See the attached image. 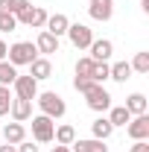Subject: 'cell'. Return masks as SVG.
<instances>
[{
    "label": "cell",
    "mask_w": 149,
    "mask_h": 152,
    "mask_svg": "<svg viewBox=\"0 0 149 152\" xmlns=\"http://www.w3.org/2000/svg\"><path fill=\"white\" fill-rule=\"evenodd\" d=\"M35 102H38V108H41V114L50 117V120H61V117L67 114V102H64L61 94H56V91H38Z\"/></svg>",
    "instance_id": "obj_1"
},
{
    "label": "cell",
    "mask_w": 149,
    "mask_h": 152,
    "mask_svg": "<svg viewBox=\"0 0 149 152\" xmlns=\"http://www.w3.org/2000/svg\"><path fill=\"white\" fill-rule=\"evenodd\" d=\"M35 58H38V50L32 41H15L6 53V61L15 64V67H23V64L29 67V61H35Z\"/></svg>",
    "instance_id": "obj_2"
},
{
    "label": "cell",
    "mask_w": 149,
    "mask_h": 152,
    "mask_svg": "<svg viewBox=\"0 0 149 152\" xmlns=\"http://www.w3.org/2000/svg\"><path fill=\"white\" fill-rule=\"evenodd\" d=\"M85 102H88V108L96 114H105L111 108V94L102 88V85H91L88 91H85Z\"/></svg>",
    "instance_id": "obj_3"
},
{
    "label": "cell",
    "mask_w": 149,
    "mask_h": 152,
    "mask_svg": "<svg viewBox=\"0 0 149 152\" xmlns=\"http://www.w3.org/2000/svg\"><path fill=\"white\" fill-rule=\"evenodd\" d=\"M53 132H56V120L35 114L32 117V140L35 143H53Z\"/></svg>",
    "instance_id": "obj_4"
},
{
    "label": "cell",
    "mask_w": 149,
    "mask_h": 152,
    "mask_svg": "<svg viewBox=\"0 0 149 152\" xmlns=\"http://www.w3.org/2000/svg\"><path fill=\"white\" fill-rule=\"evenodd\" d=\"M64 35L70 38V44H73L76 50H88L91 41H93V29L88 26V23H70Z\"/></svg>",
    "instance_id": "obj_5"
},
{
    "label": "cell",
    "mask_w": 149,
    "mask_h": 152,
    "mask_svg": "<svg viewBox=\"0 0 149 152\" xmlns=\"http://www.w3.org/2000/svg\"><path fill=\"white\" fill-rule=\"evenodd\" d=\"M15 18H18V23H23V26L44 29V23H47V18H50V12H47L44 6H29V9H23V12L15 15Z\"/></svg>",
    "instance_id": "obj_6"
},
{
    "label": "cell",
    "mask_w": 149,
    "mask_h": 152,
    "mask_svg": "<svg viewBox=\"0 0 149 152\" xmlns=\"http://www.w3.org/2000/svg\"><path fill=\"white\" fill-rule=\"evenodd\" d=\"M12 91H15L18 99H29V102H35V96H38V82H35L29 73H26V76L18 73V79L12 82Z\"/></svg>",
    "instance_id": "obj_7"
},
{
    "label": "cell",
    "mask_w": 149,
    "mask_h": 152,
    "mask_svg": "<svg viewBox=\"0 0 149 152\" xmlns=\"http://www.w3.org/2000/svg\"><path fill=\"white\" fill-rule=\"evenodd\" d=\"M88 15L96 23H108L114 18V0H88Z\"/></svg>",
    "instance_id": "obj_8"
},
{
    "label": "cell",
    "mask_w": 149,
    "mask_h": 152,
    "mask_svg": "<svg viewBox=\"0 0 149 152\" xmlns=\"http://www.w3.org/2000/svg\"><path fill=\"white\" fill-rule=\"evenodd\" d=\"M126 134L131 140H149V117L146 114H137L126 123Z\"/></svg>",
    "instance_id": "obj_9"
},
{
    "label": "cell",
    "mask_w": 149,
    "mask_h": 152,
    "mask_svg": "<svg viewBox=\"0 0 149 152\" xmlns=\"http://www.w3.org/2000/svg\"><path fill=\"white\" fill-rule=\"evenodd\" d=\"M88 50H91L93 61H108V58L114 56V41H111V38H93Z\"/></svg>",
    "instance_id": "obj_10"
},
{
    "label": "cell",
    "mask_w": 149,
    "mask_h": 152,
    "mask_svg": "<svg viewBox=\"0 0 149 152\" xmlns=\"http://www.w3.org/2000/svg\"><path fill=\"white\" fill-rule=\"evenodd\" d=\"M29 76H32L35 82L50 79V76H53V61H50L47 56H38L35 61H29Z\"/></svg>",
    "instance_id": "obj_11"
},
{
    "label": "cell",
    "mask_w": 149,
    "mask_h": 152,
    "mask_svg": "<svg viewBox=\"0 0 149 152\" xmlns=\"http://www.w3.org/2000/svg\"><path fill=\"white\" fill-rule=\"evenodd\" d=\"M9 114H12V120L15 123H26L29 117H32V102L29 99H12V105H9Z\"/></svg>",
    "instance_id": "obj_12"
},
{
    "label": "cell",
    "mask_w": 149,
    "mask_h": 152,
    "mask_svg": "<svg viewBox=\"0 0 149 152\" xmlns=\"http://www.w3.org/2000/svg\"><path fill=\"white\" fill-rule=\"evenodd\" d=\"M67 26H70V18H67V15H61V12L50 15V18H47V23H44V29H47L50 35H56V38L64 35V32H67Z\"/></svg>",
    "instance_id": "obj_13"
},
{
    "label": "cell",
    "mask_w": 149,
    "mask_h": 152,
    "mask_svg": "<svg viewBox=\"0 0 149 152\" xmlns=\"http://www.w3.org/2000/svg\"><path fill=\"white\" fill-rule=\"evenodd\" d=\"M3 140L12 143V146H18L20 140H26V126H23V123H15V120L6 123V126H3Z\"/></svg>",
    "instance_id": "obj_14"
},
{
    "label": "cell",
    "mask_w": 149,
    "mask_h": 152,
    "mask_svg": "<svg viewBox=\"0 0 149 152\" xmlns=\"http://www.w3.org/2000/svg\"><path fill=\"white\" fill-rule=\"evenodd\" d=\"M32 44H35L38 53H44V56H50V53H58V38H56V35H50L47 29H41V32H38V38L32 41Z\"/></svg>",
    "instance_id": "obj_15"
},
{
    "label": "cell",
    "mask_w": 149,
    "mask_h": 152,
    "mask_svg": "<svg viewBox=\"0 0 149 152\" xmlns=\"http://www.w3.org/2000/svg\"><path fill=\"white\" fill-rule=\"evenodd\" d=\"M70 152H108V146H105V140L88 137V140H73L70 143Z\"/></svg>",
    "instance_id": "obj_16"
},
{
    "label": "cell",
    "mask_w": 149,
    "mask_h": 152,
    "mask_svg": "<svg viewBox=\"0 0 149 152\" xmlns=\"http://www.w3.org/2000/svg\"><path fill=\"white\" fill-rule=\"evenodd\" d=\"M91 134L96 137V140H108V137L114 134V126L108 123V117H102V114H99V117L91 123Z\"/></svg>",
    "instance_id": "obj_17"
},
{
    "label": "cell",
    "mask_w": 149,
    "mask_h": 152,
    "mask_svg": "<svg viewBox=\"0 0 149 152\" xmlns=\"http://www.w3.org/2000/svg\"><path fill=\"white\" fill-rule=\"evenodd\" d=\"M146 108H149V102H146V96H143V94H129V96H126V111H129L131 117L146 114Z\"/></svg>",
    "instance_id": "obj_18"
},
{
    "label": "cell",
    "mask_w": 149,
    "mask_h": 152,
    "mask_svg": "<svg viewBox=\"0 0 149 152\" xmlns=\"http://www.w3.org/2000/svg\"><path fill=\"white\" fill-rule=\"evenodd\" d=\"M108 79H114V82L131 79V64L129 61H114V64H108Z\"/></svg>",
    "instance_id": "obj_19"
},
{
    "label": "cell",
    "mask_w": 149,
    "mask_h": 152,
    "mask_svg": "<svg viewBox=\"0 0 149 152\" xmlns=\"http://www.w3.org/2000/svg\"><path fill=\"white\" fill-rule=\"evenodd\" d=\"M53 140L61 143V146H70V143L76 140V129L70 126V123H61V126H56V132H53Z\"/></svg>",
    "instance_id": "obj_20"
},
{
    "label": "cell",
    "mask_w": 149,
    "mask_h": 152,
    "mask_svg": "<svg viewBox=\"0 0 149 152\" xmlns=\"http://www.w3.org/2000/svg\"><path fill=\"white\" fill-rule=\"evenodd\" d=\"M131 120V114L126 111V105H111L108 108V123H111L114 129H120V126H126Z\"/></svg>",
    "instance_id": "obj_21"
},
{
    "label": "cell",
    "mask_w": 149,
    "mask_h": 152,
    "mask_svg": "<svg viewBox=\"0 0 149 152\" xmlns=\"http://www.w3.org/2000/svg\"><path fill=\"white\" fill-rule=\"evenodd\" d=\"M129 64H131V73L146 76V73H149V50H140V53H134V58H131Z\"/></svg>",
    "instance_id": "obj_22"
},
{
    "label": "cell",
    "mask_w": 149,
    "mask_h": 152,
    "mask_svg": "<svg viewBox=\"0 0 149 152\" xmlns=\"http://www.w3.org/2000/svg\"><path fill=\"white\" fill-rule=\"evenodd\" d=\"M18 79V67L15 64H9L6 58L0 61V85H6V88H12V82Z\"/></svg>",
    "instance_id": "obj_23"
},
{
    "label": "cell",
    "mask_w": 149,
    "mask_h": 152,
    "mask_svg": "<svg viewBox=\"0 0 149 152\" xmlns=\"http://www.w3.org/2000/svg\"><path fill=\"white\" fill-rule=\"evenodd\" d=\"M91 82H96V85L108 82V61H93V70H91Z\"/></svg>",
    "instance_id": "obj_24"
},
{
    "label": "cell",
    "mask_w": 149,
    "mask_h": 152,
    "mask_svg": "<svg viewBox=\"0 0 149 152\" xmlns=\"http://www.w3.org/2000/svg\"><path fill=\"white\" fill-rule=\"evenodd\" d=\"M91 70H93V58H91V56L76 58V76H85V79H91Z\"/></svg>",
    "instance_id": "obj_25"
},
{
    "label": "cell",
    "mask_w": 149,
    "mask_h": 152,
    "mask_svg": "<svg viewBox=\"0 0 149 152\" xmlns=\"http://www.w3.org/2000/svg\"><path fill=\"white\" fill-rule=\"evenodd\" d=\"M12 99H15V94H12L6 85H0V117H6V114H9V105H12Z\"/></svg>",
    "instance_id": "obj_26"
},
{
    "label": "cell",
    "mask_w": 149,
    "mask_h": 152,
    "mask_svg": "<svg viewBox=\"0 0 149 152\" xmlns=\"http://www.w3.org/2000/svg\"><path fill=\"white\" fill-rule=\"evenodd\" d=\"M15 29H18V18H15L12 12L0 15V32H15Z\"/></svg>",
    "instance_id": "obj_27"
},
{
    "label": "cell",
    "mask_w": 149,
    "mask_h": 152,
    "mask_svg": "<svg viewBox=\"0 0 149 152\" xmlns=\"http://www.w3.org/2000/svg\"><path fill=\"white\" fill-rule=\"evenodd\" d=\"M91 85H96V82H91V79H85V76H73V88L79 91V94H85Z\"/></svg>",
    "instance_id": "obj_28"
},
{
    "label": "cell",
    "mask_w": 149,
    "mask_h": 152,
    "mask_svg": "<svg viewBox=\"0 0 149 152\" xmlns=\"http://www.w3.org/2000/svg\"><path fill=\"white\" fill-rule=\"evenodd\" d=\"M23 9H29V0H9V12L12 15H20Z\"/></svg>",
    "instance_id": "obj_29"
},
{
    "label": "cell",
    "mask_w": 149,
    "mask_h": 152,
    "mask_svg": "<svg viewBox=\"0 0 149 152\" xmlns=\"http://www.w3.org/2000/svg\"><path fill=\"white\" fill-rule=\"evenodd\" d=\"M129 152H149V140H134L129 146Z\"/></svg>",
    "instance_id": "obj_30"
},
{
    "label": "cell",
    "mask_w": 149,
    "mask_h": 152,
    "mask_svg": "<svg viewBox=\"0 0 149 152\" xmlns=\"http://www.w3.org/2000/svg\"><path fill=\"white\" fill-rule=\"evenodd\" d=\"M18 152H38V146L32 143V140H20V143H18Z\"/></svg>",
    "instance_id": "obj_31"
},
{
    "label": "cell",
    "mask_w": 149,
    "mask_h": 152,
    "mask_svg": "<svg viewBox=\"0 0 149 152\" xmlns=\"http://www.w3.org/2000/svg\"><path fill=\"white\" fill-rule=\"evenodd\" d=\"M6 53H9V44H6V41H3V38H0V61H3V58H6Z\"/></svg>",
    "instance_id": "obj_32"
},
{
    "label": "cell",
    "mask_w": 149,
    "mask_h": 152,
    "mask_svg": "<svg viewBox=\"0 0 149 152\" xmlns=\"http://www.w3.org/2000/svg\"><path fill=\"white\" fill-rule=\"evenodd\" d=\"M0 152H18V146H12V143H3V146H0Z\"/></svg>",
    "instance_id": "obj_33"
},
{
    "label": "cell",
    "mask_w": 149,
    "mask_h": 152,
    "mask_svg": "<svg viewBox=\"0 0 149 152\" xmlns=\"http://www.w3.org/2000/svg\"><path fill=\"white\" fill-rule=\"evenodd\" d=\"M50 152H70V146H61V143H56V146H53Z\"/></svg>",
    "instance_id": "obj_34"
},
{
    "label": "cell",
    "mask_w": 149,
    "mask_h": 152,
    "mask_svg": "<svg viewBox=\"0 0 149 152\" xmlns=\"http://www.w3.org/2000/svg\"><path fill=\"white\" fill-rule=\"evenodd\" d=\"M9 12V0H0V15H6Z\"/></svg>",
    "instance_id": "obj_35"
},
{
    "label": "cell",
    "mask_w": 149,
    "mask_h": 152,
    "mask_svg": "<svg viewBox=\"0 0 149 152\" xmlns=\"http://www.w3.org/2000/svg\"><path fill=\"white\" fill-rule=\"evenodd\" d=\"M140 9H143V12H149V0H140Z\"/></svg>",
    "instance_id": "obj_36"
}]
</instances>
